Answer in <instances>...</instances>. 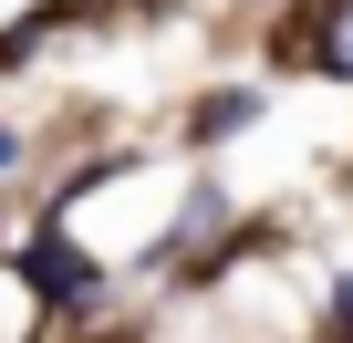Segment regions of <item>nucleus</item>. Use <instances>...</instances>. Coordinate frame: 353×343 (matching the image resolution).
Segmentation results:
<instances>
[{
	"mask_svg": "<svg viewBox=\"0 0 353 343\" xmlns=\"http://www.w3.org/2000/svg\"><path fill=\"white\" fill-rule=\"evenodd\" d=\"M322 343H353V281L332 291V333H322Z\"/></svg>",
	"mask_w": 353,
	"mask_h": 343,
	"instance_id": "f257e3e1",
	"label": "nucleus"
},
{
	"mask_svg": "<svg viewBox=\"0 0 353 343\" xmlns=\"http://www.w3.org/2000/svg\"><path fill=\"white\" fill-rule=\"evenodd\" d=\"M0 166H11V135H0Z\"/></svg>",
	"mask_w": 353,
	"mask_h": 343,
	"instance_id": "f03ea898",
	"label": "nucleus"
}]
</instances>
